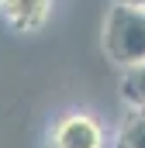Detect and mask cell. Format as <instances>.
<instances>
[{"label":"cell","instance_id":"obj_2","mask_svg":"<svg viewBox=\"0 0 145 148\" xmlns=\"http://www.w3.org/2000/svg\"><path fill=\"white\" fill-rule=\"evenodd\" d=\"M52 148H104V127L90 114H66L52 131Z\"/></svg>","mask_w":145,"mask_h":148},{"label":"cell","instance_id":"obj_1","mask_svg":"<svg viewBox=\"0 0 145 148\" xmlns=\"http://www.w3.org/2000/svg\"><path fill=\"white\" fill-rule=\"evenodd\" d=\"M104 52L121 69L145 62V7H131L121 0L110 7L104 28Z\"/></svg>","mask_w":145,"mask_h":148},{"label":"cell","instance_id":"obj_6","mask_svg":"<svg viewBox=\"0 0 145 148\" xmlns=\"http://www.w3.org/2000/svg\"><path fill=\"white\" fill-rule=\"evenodd\" d=\"M121 3H131V7H145V0H121Z\"/></svg>","mask_w":145,"mask_h":148},{"label":"cell","instance_id":"obj_3","mask_svg":"<svg viewBox=\"0 0 145 148\" xmlns=\"http://www.w3.org/2000/svg\"><path fill=\"white\" fill-rule=\"evenodd\" d=\"M52 10V0H0V14L14 31H38Z\"/></svg>","mask_w":145,"mask_h":148},{"label":"cell","instance_id":"obj_5","mask_svg":"<svg viewBox=\"0 0 145 148\" xmlns=\"http://www.w3.org/2000/svg\"><path fill=\"white\" fill-rule=\"evenodd\" d=\"M114 148H145V110H131V117L117 131Z\"/></svg>","mask_w":145,"mask_h":148},{"label":"cell","instance_id":"obj_4","mask_svg":"<svg viewBox=\"0 0 145 148\" xmlns=\"http://www.w3.org/2000/svg\"><path fill=\"white\" fill-rule=\"evenodd\" d=\"M121 97L131 110H145V62L138 66H124L121 76Z\"/></svg>","mask_w":145,"mask_h":148}]
</instances>
